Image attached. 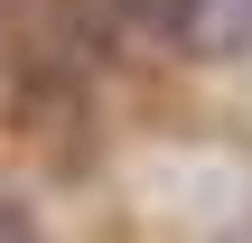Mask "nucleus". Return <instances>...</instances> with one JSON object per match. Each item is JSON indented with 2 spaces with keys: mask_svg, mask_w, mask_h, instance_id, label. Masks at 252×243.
I'll use <instances>...</instances> for the list:
<instances>
[{
  "mask_svg": "<svg viewBox=\"0 0 252 243\" xmlns=\"http://www.w3.org/2000/svg\"><path fill=\"white\" fill-rule=\"evenodd\" d=\"M196 9H206V0H112V19H131V28H150V37H187Z\"/></svg>",
  "mask_w": 252,
  "mask_h": 243,
  "instance_id": "obj_1",
  "label": "nucleus"
},
{
  "mask_svg": "<svg viewBox=\"0 0 252 243\" xmlns=\"http://www.w3.org/2000/svg\"><path fill=\"white\" fill-rule=\"evenodd\" d=\"M0 243H37V215H28V206H9V197H0Z\"/></svg>",
  "mask_w": 252,
  "mask_h": 243,
  "instance_id": "obj_2",
  "label": "nucleus"
}]
</instances>
